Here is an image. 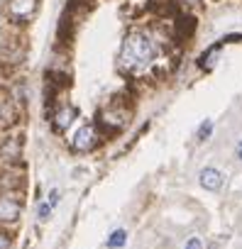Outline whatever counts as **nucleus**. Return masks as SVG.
<instances>
[{
    "mask_svg": "<svg viewBox=\"0 0 242 249\" xmlns=\"http://www.w3.org/2000/svg\"><path fill=\"white\" fill-rule=\"evenodd\" d=\"M20 115H22V107L10 98L8 90H0V132L15 130L20 122Z\"/></svg>",
    "mask_w": 242,
    "mask_h": 249,
    "instance_id": "7",
    "label": "nucleus"
},
{
    "mask_svg": "<svg viewBox=\"0 0 242 249\" xmlns=\"http://www.w3.org/2000/svg\"><path fill=\"white\" fill-rule=\"evenodd\" d=\"M25 157V132L8 130L0 132V169H18Z\"/></svg>",
    "mask_w": 242,
    "mask_h": 249,
    "instance_id": "2",
    "label": "nucleus"
},
{
    "mask_svg": "<svg viewBox=\"0 0 242 249\" xmlns=\"http://www.w3.org/2000/svg\"><path fill=\"white\" fill-rule=\"evenodd\" d=\"M37 10H39V0H5V8H3L5 20L18 30L27 27L37 18Z\"/></svg>",
    "mask_w": 242,
    "mask_h": 249,
    "instance_id": "5",
    "label": "nucleus"
},
{
    "mask_svg": "<svg viewBox=\"0 0 242 249\" xmlns=\"http://www.w3.org/2000/svg\"><path fill=\"white\" fill-rule=\"evenodd\" d=\"M47 203H49L52 208H56V205L61 203V191H59V188H52L49 196H47Z\"/></svg>",
    "mask_w": 242,
    "mask_h": 249,
    "instance_id": "17",
    "label": "nucleus"
},
{
    "mask_svg": "<svg viewBox=\"0 0 242 249\" xmlns=\"http://www.w3.org/2000/svg\"><path fill=\"white\" fill-rule=\"evenodd\" d=\"M235 152H237V159H240V161H242V140H240V142H237V149H235Z\"/></svg>",
    "mask_w": 242,
    "mask_h": 249,
    "instance_id": "19",
    "label": "nucleus"
},
{
    "mask_svg": "<svg viewBox=\"0 0 242 249\" xmlns=\"http://www.w3.org/2000/svg\"><path fill=\"white\" fill-rule=\"evenodd\" d=\"M25 215V193L20 191H0V227L15 230Z\"/></svg>",
    "mask_w": 242,
    "mask_h": 249,
    "instance_id": "3",
    "label": "nucleus"
},
{
    "mask_svg": "<svg viewBox=\"0 0 242 249\" xmlns=\"http://www.w3.org/2000/svg\"><path fill=\"white\" fill-rule=\"evenodd\" d=\"M8 93H10V98H13L22 110L27 107V103H30V83H27L25 78H15L13 86L8 88Z\"/></svg>",
    "mask_w": 242,
    "mask_h": 249,
    "instance_id": "11",
    "label": "nucleus"
},
{
    "mask_svg": "<svg viewBox=\"0 0 242 249\" xmlns=\"http://www.w3.org/2000/svg\"><path fill=\"white\" fill-rule=\"evenodd\" d=\"M125 244H128V230H123V227L112 230L108 234V239H105V247L108 249H123Z\"/></svg>",
    "mask_w": 242,
    "mask_h": 249,
    "instance_id": "13",
    "label": "nucleus"
},
{
    "mask_svg": "<svg viewBox=\"0 0 242 249\" xmlns=\"http://www.w3.org/2000/svg\"><path fill=\"white\" fill-rule=\"evenodd\" d=\"M225 47V42L220 39V42H215L213 47H208L203 54H201V59H198V66L201 69H205V71H210L213 66H215V61H218V56H220V49Z\"/></svg>",
    "mask_w": 242,
    "mask_h": 249,
    "instance_id": "12",
    "label": "nucleus"
},
{
    "mask_svg": "<svg viewBox=\"0 0 242 249\" xmlns=\"http://www.w3.org/2000/svg\"><path fill=\"white\" fill-rule=\"evenodd\" d=\"M25 56H27V47H25V42L20 39V35H15L13 39H8V42L0 44V64H3V66L18 69V66H22Z\"/></svg>",
    "mask_w": 242,
    "mask_h": 249,
    "instance_id": "8",
    "label": "nucleus"
},
{
    "mask_svg": "<svg viewBox=\"0 0 242 249\" xmlns=\"http://www.w3.org/2000/svg\"><path fill=\"white\" fill-rule=\"evenodd\" d=\"M0 249H15V230L0 227Z\"/></svg>",
    "mask_w": 242,
    "mask_h": 249,
    "instance_id": "14",
    "label": "nucleus"
},
{
    "mask_svg": "<svg viewBox=\"0 0 242 249\" xmlns=\"http://www.w3.org/2000/svg\"><path fill=\"white\" fill-rule=\"evenodd\" d=\"M130 120V110L120 103V100H110L95 117V124L103 132H120Z\"/></svg>",
    "mask_w": 242,
    "mask_h": 249,
    "instance_id": "6",
    "label": "nucleus"
},
{
    "mask_svg": "<svg viewBox=\"0 0 242 249\" xmlns=\"http://www.w3.org/2000/svg\"><path fill=\"white\" fill-rule=\"evenodd\" d=\"M184 249H203V242H201V237H188V242L184 244Z\"/></svg>",
    "mask_w": 242,
    "mask_h": 249,
    "instance_id": "18",
    "label": "nucleus"
},
{
    "mask_svg": "<svg viewBox=\"0 0 242 249\" xmlns=\"http://www.w3.org/2000/svg\"><path fill=\"white\" fill-rule=\"evenodd\" d=\"M100 142H103V130L95 122H83L74 130V135L69 140V147H71L74 154H91Z\"/></svg>",
    "mask_w": 242,
    "mask_h": 249,
    "instance_id": "4",
    "label": "nucleus"
},
{
    "mask_svg": "<svg viewBox=\"0 0 242 249\" xmlns=\"http://www.w3.org/2000/svg\"><path fill=\"white\" fill-rule=\"evenodd\" d=\"M78 107L76 105H71V103H66V100H59L56 103V107H54V115H52V127H54V132L56 135H64L71 124L78 120Z\"/></svg>",
    "mask_w": 242,
    "mask_h": 249,
    "instance_id": "9",
    "label": "nucleus"
},
{
    "mask_svg": "<svg viewBox=\"0 0 242 249\" xmlns=\"http://www.w3.org/2000/svg\"><path fill=\"white\" fill-rule=\"evenodd\" d=\"M162 52H164V42L152 30H132L123 39L117 64L125 73H135V76L147 73L159 64Z\"/></svg>",
    "mask_w": 242,
    "mask_h": 249,
    "instance_id": "1",
    "label": "nucleus"
},
{
    "mask_svg": "<svg viewBox=\"0 0 242 249\" xmlns=\"http://www.w3.org/2000/svg\"><path fill=\"white\" fill-rule=\"evenodd\" d=\"M52 213H54V208H52L47 200H39V203H37V220H39V222H47V220L52 217Z\"/></svg>",
    "mask_w": 242,
    "mask_h": 249,
    "instance_id": "16",
    "label": "nucleus"
},
{
    "mask_svg": "<svg viewBox=\"0 0 242 249\" xmlns=\"http://www.w3.org/2000/svg\"><path fill=\"white\" fill-rule=\"evenodd\" d=\"M198 183H201L203 191L218 193V191L223 188V183H225V176H223L220 169H215V166H205V169L198 171Z\"/></svg>",
    "mask_w": 242,
    "mask_h": 249,
    "instance_id": "10",
    "label": "nucleus"
},
{
    "mask_svg": "<svg viewBox=\"0 0 242 249\" xmlns=\"http://www.w3.org/2000/svg\"><path fill=\"white\" fill-rule=\"evenodd\" d=\"M210 135H213V120H203L201 127L196 130V140H198V142H205Z\"/></svg>",
    "mask_w": 242,
    "mask_h": 249,
    "instance_id": "15",
    "label": "nucleus"
}]
</instances>
